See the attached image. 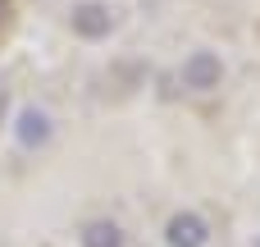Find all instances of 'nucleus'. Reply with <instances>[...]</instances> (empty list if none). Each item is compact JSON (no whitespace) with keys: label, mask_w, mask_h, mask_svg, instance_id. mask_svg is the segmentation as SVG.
Wrapping results in <instances>:
<instances>
[{"label":"nucleus","mask_w":260,"mask_h":247,"mask_svg":"<svg viewBox=\"0 0 260 247\" xmlns=\"http://www.w3.org/2000/svg\"><path fill=\"white\" fill-rule=\"evenodd\" d=\"M178 78H183L187 92H215V87L224 83V60H219L215 50H192V55L183 60Z\"/></svg>","instance_id":"f257e3e1"},{"label":"nucleus","mask_w":260,"mask_h":247,"mask_svg":"<svg viewBox=\"0 0 260 247\" xmlns=\"http://www.w3.org/2000/svg\"><path fill=\"white\" fill-rule=\"evenodd\" d=\"M69 23H73L78 37L101 41V37H110V28H114V9H110L105 0H78V5L69 9Z\"/></svg>","instance_id":"f03ea898"},{"label":"nucleus","mask_w":260,"mask_h":247,"mask_svg":"<svg viewBox=\"0 0 260 247\" xmlns=\"http://www.w3.org/2000/svg\"><path fill=\"white\" fill-rule=\"evenodd\" d=\"M165 243H169V247H206V243H210V225H206V215H197V211H178V215H169V225H165Z\"/></svg>","instance_id":"7ed1b4c3"},{"label":"nucleus","mask_w":260,"mask_h":247,"mask_svg":"<svg viewBox=\"0 0 260 247\" xmlns=\"http://www.w3.org/2000/svg\"><path fill=\"white\" fill-rule=\"evenodd\" d=\"M50 133H55V124H50V115H46L41 105H23V110H18V119H14V138H18V147L37 151V147L50 142Z\"/></svg>","instance_id":"20e7f679"},{"label":"nucleus","mask_w":260,"mask_h":247,"mask_svg":"<svg viewBox=\"0 0 260 247\" xmlns=\"http://www.w3.org/2000/svg\"><path fill=\"white\" fill-rule=\"evenodd\" d=\"M82 247H123V229L114 220H87L82 234H78Z\"/></svg>","instance_id":"39448f33"},{"label":"nucleus","mask_w":260,"mask_h":247,"mask_svg":"<svg viewBox=\"0 0 260 247\" xmlns=\"http://www.w3.org/2000/svg\"><path fill=\"white\" fill-rule=\"evenodd\" d=\"M0 14H5V0H0Z\"/></svg>","instance_id":"423d86ee"},{"label":"nucleus","mask_w":260,"mask_h":247,"mask_svg":"<svg viewBox=\"0 0 260 247\" xmlns=\"http://www.w3.org/2000/svg\"><path fill=\"white\" fill-rule=\"evenodd\" d=\"M256 247H260V234H256Z\"/></svg>","instance_id":"0eeeda50"}]
</instances>
